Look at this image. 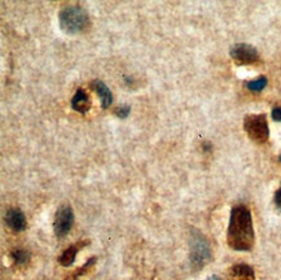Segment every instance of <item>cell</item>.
Wrapping results in <instances>:
<instances>
[{"instance_id": "2", "label": "cell", "mask_w": 281, "mask_h": 280, "mask_svg": "<svg viewBox=\"0 0 281 280\" xmlns=\"http://www.w3.org/2000/svg\"><path fill=\"white\" fill-rule=\"evenodd\" d=\"M59 22L66 34H79L88 28L90 17L80 6H66L60 11Z\"/></svg>"}, {"instance_id": "17", "label": "cell", "mask_w": 281, "mask_h": 280, "mask_svg": "<svg viewBox=\"0 0 281 280\" xmlns=\"http://www.w3.org/2000/svg\"><path fill=\"white\" fill-rule=\"evenodd\" d=\"M209 280H220V279L218 276H215V275H214V276H211Z\"/></svg>"}, {"instance_id": "16", "label": "cell", "mask_w": 281, "mask_h": 280, "mask_svg": "<svg viewBox=\"0 0 281 280\" xmlns=\"http://www.w3.org/2000/svg\"><path fill=\"white\" fill-rule=\"evenodd\" d=\"M275 204H276V207H277L278 209H281V185L275 194Z\"/></svg>"}, {"instance_id": "14", "label": "cell", "mask_w": 281, "mask_h": 280, "mask_svg": "<svg viewBox=\"0 0 281 280\" xmlns=\"http://www.w3.org/2000/svg\"><path fill=\"white\" fill-rule=\"evenodd\" d=\"M130 111H131L130 107H128V105H124V107H119V108H118V109H115L114 113L117 114L118 117L126 118L127 116L130 114Z\"/></svg>"}, {"instance_id": "13", "label": "cell", "mask_w": 281, "mask_h": 280, "mask_svg": "<svg viewBox=\"0 0 281 280\" xmlns=\"http://www.w3.org/2000/svg\"><path fill=\"white\" fill-rule=\"evenodd\" d=\"M11 256H12L13 261H15L17 265H24V263H26V262L29 261V258H30V254L24 249H15Z\"/></svg>"}, {"instance_id": "11", "label": "cell", "mask_w": 281, "mask_h": 280, "mask_svg": "<svg viewBox=\"0 0 281 280\" xmlns=\"http://www.w3.org/2000/svg\"><path fill=\"white\" fill-rule=\"evenodd\" d=\"M80 245H71L69 246L68 249L65 252L62 253L61 256H60L59 261L62 266H65V267H69V266L73 265V262H74L75 257H77V253L79 250Z\"/></svg>"}, {"instance_id": "7", "label": "cell", "mask_w": 281, "mask_h": 280, "mask_svg": "<svg viewBox=\"0 0 281 280\" xmlns=\"http://www.w3.org/2000/svg\"><path fill=\"white\" fill-rule=\"evenodd\" d=\"M6 222L7 225L10 226V228L13 230V231L20 232L24 231L26 228L25 214L20 209H16V208H12V209H10L7 212Z\"/></svg>"}, {"instance_id": "5", "label": "cell", "mask_w": 281, "mask_h": 280, "mask_svg": "<svg viewBox=\"0 0 281 280\" xmlns=\"http://www.w3.org/2000/svg\"><path fill=\"white\" fill-rule=\"evenodd\" d=\"M74 223V213L70 205H61L57 209L53 221V230L57 237H64Z\"/></svg>"}, {"instance_id": "9", "label": "cell", "mask_w": 281, "mask_h": 280, "mask_svg": "<svg viewBox=\"0 0 281 280\" xmlns=\"http://www.w3.org/2000/svg\"><path fill=\"white\" fill-rule=\"evenodd\" d=\"M71 107H73L74 111L79 112V113L82 114L87 113V112L90 111L91 108L90 96L87 95V92L83 88L77 89L74 98L71 99Z\"/></svg>"}, {"instance_id": "1", "label": "cell", "mask_w": 281, "mask_h": 280, "mask_svg": "<svg viewBox=\"0 0 281 280\" xmlns=\"http://www.w3.org/2000/svg\"><path fill=\"white\" fill-rule=\"evenodd\" d=\"M227 241L232 249L251 250L254 245V228L250 210L245 205H236L232 208L229 218Z\"/></svg>"}, {"instance_id": "3", "label": "cell", "mask_w": 281, "mask_h": 280, "mask_svg": "<svg viewBox=\"0 0 281 280\" xmlns=\"http://www.w3.org/2000/svg\"><path fill=\"white\" fill-rule=\"evenodd\" d=\"M211 259L210 246L207 244L206 239L197 230L192 231L191 236V265L196 271L206 266Z\"/></svg>"}, {"instance_id": "6", "label": "cell", "mask_w": 281, "mask_h": 280, "mask_svg": "<svg viewBox=\"0 0 281 280\" xmlns=\"http://www.w3.org/2000/svg\"><path fill=\"white\" fill-rule=\"evenodd\" d=\"M232 59L235 60L238 65H251L255 64L259 59L258 51L254 47L245 43H238L231 48Z\"/></svg>"}, {"instance_id": "10", "label": "cell", "mask_w": 281, "mask_h": 280, "mask_svg": "<svg viewBox=\"0 0 281 280\" xmlns=\"http://www.w3.org/2000/svg\"><path fill=\"white\" fill-rule=\"evenodd\" d=\"M92 87L96 92H97V95H99L100 100H101L102 108L104 109L109 108L111 104V102H113L110 89H109L108 87H106V84L104 83V82H101V80H93Z\"/></svg>"}, {"instance_id": "15", "label": "cell", "mask_w": 281, "mask_h": 280, "mask_svg": "<svg viewBox=\"0 0 281 280\" xmlns=\"http://www.w3.org/2000/svg\"><path fill=\"white\" fill-rule=\"evenodd\" d=\"M272 118L276 121V122H281V108L280 107H276L272 111Z\"/></svg>"}, {"instance_id": "18", "label": "cell", "mask_w": 281, "mask_h": 280, "mask_svg": "<svg viewBox=\"0 0 281 280\" xmlns=\"http://www.w3.org/2000/svg\"><path fill=\"white\" fill-rule=\"evenodd\" d=\"M280 161H281V156H280Z\"/></svg>"}, {"instance_id": "8", "label": "cell", "mask_w": 281, "mask_h": 280, "mask_svg": "<svg viewBox=\"0 0 281 280\" xmlns=\"http://www.w3.org/2000/svg\"><path fill=\"white\" fill-rule=\"evenodd\" d=\"M228 280H255V274L250 266L240 263L229 268Z\"/></svg>"}, {"instance_id": "12", "label": "cell", "mask_w": 281, "mask_h": 280, "mask_svg": "<svg viewBox=\"0 0 281 280\" xmlns=\"http://www.w3.org/2000/svg\"><path fill=\"white\" fill-rule=\"evenodd\" d=\"M266 86H267V79L264 77H259L258 79L246 82V87L250 89V91H253V92H259V91H262Z\"/></svg>"}, {"instance_id": "4", "label": "cell", "mask_w": 281, "mask_h": 280, "mask_svg": "<svg viewBox=\"0 0 281 280\" xmlns=\"http://www.w3.org/2000/svg\"><path fill=\"white\" fill-rule=\"evenodd\" d=\"M244 129L249 138L255 143L263 144L268 140L269 130L264 114H250L244 120Z\"/></svg>"}]
</instances>
